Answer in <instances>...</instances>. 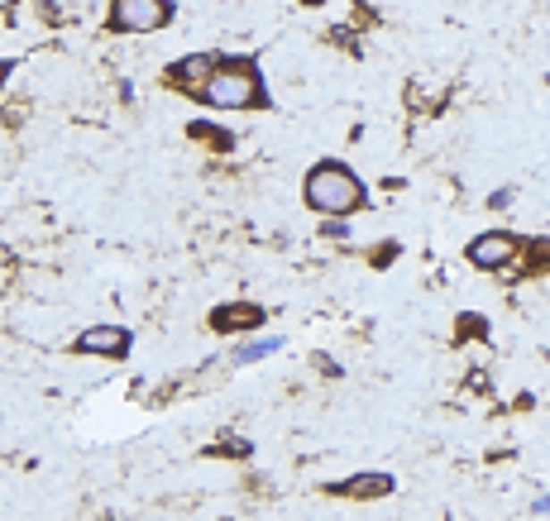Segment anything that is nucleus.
Returning a JSON list of instances; mask_svg holds the SVG:
<instances>
[{
    "label": "nucleus",
    "instance_id": "f257e3e1",
    "mask_svg": "<svg viewBox=\"0 0 550 521\" xmlns=\"http://www.w3.org/2000/svg\"><path fill=\"white\" fill-rule=\"evenodd\" d=\"M201 101L211 111H254V105H264V81H258L254 58L216 63V72L201 81Z\"/></svg>",
    "mask_w": 550,
    "mask_h": 521
},
{
    "label": "nucleus",
    "instance_id": "f03ea898",
    "mask_svg": "<svg viewBox=\"0 0 550 521\" xmlns=\"http://www.w3.org/2000/svg\"><path fill=\"white\" fill-rule=\"evenodd\" d=\"M301 197H307L311 211L321 215H350L364 206V182L354 177L345 163H316L301 182Z\"/></svg>",
    "mask_w": 550,
    "mask_h": 521
},
{
    "label": "nucleus",
    "instance_id": "7ed1b4c3",
    "mask_svg": "<svg viewBox=\"0 0 550 521\" xmlns=\"http://www.w3.org/2000/svg\"><path fill=\"white\" fill-rule=\"evenodd\" d=\"M173 20V0H110V29L115 34H154Z\"/></svg>",
    "mask_w": 550,
    "mask_h": 521
},
{
    "label": "nucleus",
    "instance_id": "20e7f679",
    "mask_svg": "<svg viewBox=\"0 0 550 521\" xmlns=\"http://www.w3.org/2000/svg\"><path fill=\"white\" fill-rule=\"evenodd\" d=\"M464 258H470L474 268H484V273H493V268H507L517 258V239L512 235H503V230H493V235H478V239H470V249H464Z\"/></svg>",
    "mask_w": 550,
    "mask_h": 521
},
{
    "label": "nucleus",
    "instance_id": "39448f33",
    "mask_svg": "<svg viewBox=\"0 0 550 521\" xmlns=\"http://www.w3.org/2000/svg\"><path fill=\"white\" fill-rule=\"evenodd\" d=\"M77 349L101 354V359H120V354H130V331L125 325H91V331L77 335Z\"/></svg>",
    "mask_w": 550,
    "mask_h": 521
},
{
    "label": "nucleus",
    "instance_id": "423d86ee",
    "mask_svg": "<svg viewBox=\"0 0 550 521\" xmlns=\"http://www.w3.org/2000/svg\"><path fill=\"white\" fill-rule=\"evenodd\" d=\"M216 63H220V58H211V53H191V58H177V63L168 67V81H173V87H197V91H201V81L216 72Z\"/></svg>",
    "mask_w": 550,
    "mask_h": 521
},
{
    "label": "nucleus",
    "instance_id": "0eeeda50",
    "mask_svg": "<svg viewBox=\"0 0 550 521\" xmlns=\"http://www.w3.org/2000/svg\"><path fill=\"white\" fill-rule=\"evenodd\" d=\"M326 492H335V498H388L393 478L388 474H354L345 483H330Z\"/></svg>",
    "mask_w": 550,
    "mask_h": 521
},
{
    "label": "nucleus",
    "instance_id": "6e6552de",
    "mask_svg": "<svg viewBox=\"0 0 550 521\" xmlns=\"http://www.w3.org/2000/svg\"><path fill=\"white\" fill-rule=\"evenodd\" d=\"M254 325H264V307H216L211 311V331H220V335L254 331Z\"/></svg>",
    "mask_w": 550,
    "mask_h": 521
},
{
    "label": "nucleus",
    "instance_id": "1a4fd4ad",
    "mask_svg": "<svg viewBox=\"0 0 550 521\" xmlns=\"http://www.w3.org/2000/svg\"><path fill=\"white\" fill-rule=\"evenodd\" d=\"M187 134H191V139H201V144H211L216 154H230V148H235V139H230L225 130L206 125V120H191V125H187Z\"/></svg>",
    "mask_w": 550,
    "mask_h": 521
},
{
    "label": "nucleus",
    "instance_id": "9d476101",
    "mask_svg": "<svg viewBox=\"0 0 550 521\" xmlns=\"http://www.w3.org/2000/svg\"><path fill=\"white\" fill-rule=\"evenodd\" d=\"M10 72H15V63H10V58H0V87L10 81Z\"/></svg>",
    "mask_w": 550,
    "mask_h": 521
},
{
    "label": "nucleus",
    "instance_id": "9b49d317",
    "mask_svg": "<svg viewBox=\"0 0 550 521\" xmlns=\"http://www.w3.org/2000/svg\"><path fill=\"white\" fill-rule=\"evenodd\" d=\"M10 5H15V0H0V10H10Z\"/></svg>",
    "mask_w": 550,
    "mask_h": 521
},
{
    "label": "nucleus",
    "instance_id": "f8f14e48",
    "mask_svg": "<svg viewBox=\"0 0 550 521\" xmlns=\"http://www.w3.org/2000/svg\"><path fill=\"white\" fill-rule=\"evenodd\" d=\"M307 5H326V0H307Z\"/></svg>",
    "mask_w": 550,
    "mask_h": 521
}]
</instances>
